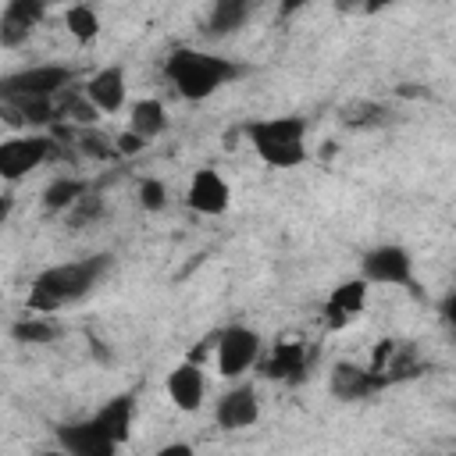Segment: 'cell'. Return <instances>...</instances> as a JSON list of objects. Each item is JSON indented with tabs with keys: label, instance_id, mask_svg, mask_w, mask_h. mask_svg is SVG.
Listing matches in <instances>:
<instances>
[{
	"label": "cell",
	"instance_id": "cell-1",
	"mask_svg": "<svg viewBox=\"0 0 456 456\" xmlns=\"http://www.w3.org/2000/svg\"><path fill=\"white\" fill-rule=\"evenodd\" d=\"M110 271V253H93L86 260H71V264H57V267H46L43 274H36L32 289H28V299L25 306L39 317L46 314H57L61 306L89 296L100 278Z\"/></svg>",
	"mask_w": 456,
	"mask_h": 456
},
{
	"label": "cell",
	"instance_id": "cell-2",
	"mask_svg": "<svg viewBox=\"0 0 456 456\" xmlns=\"http://www.w3.org/2000/svg\"><path fill=\"white\" fill-rule=\"evenodd\" d=\"M246 68L228 61V57H217V53H203V50H192V46H178L171 50L167 64H164V75L167 82L175 86V93L182 100H207L214 96L221 86H228L232 78H239Z\"/></svg>",
	"mask_w": 456,
	"mask_h": 456
},
{
	"label": "cell",
	"instance_id": "cell-3",
	"mask_svg": "<svg viewBox=\"0 0 456 456\" xmlns=\"http://www.w3.org/2000/svg\"><path fill=\"white\" fill-rule=\"evenodd\" d=\"M246 139L271 167H299L306 160V118H264L246 125Z\"/></svg>",
	"mask_w": 456,
	"mask_h": 456
},
{
	"label": "cell",
	"instance_id": "cell-4",
	"mask_svg": "<svg viewBox=\"0 0 456 456\" xmlns=\"http://www.w3.org/2000/svg\"><path fill=\"white\" fill-rule=\"evenodd\" d=\"M75 71L64 64H36L25 71H14L0 82V100H18V96H36V100H57L68 93Z\"/></svg>",
	"mask_w": 456,
	"mask_h": 456
},
{
	"label": "cell",
	"instance_id": "cell-5",
	"mask_svg": "<svg viewBox=\"0 0 456 456\" xmlns=\"http://www.w3.org/2000/svg\"><path fill=\"white\" fill-rule=\"evenodd\" d=\"M360 274H363V281H374V285H403L413 296H420L417 278H413V256L403 246H374V249H367L363 260H360Z\"/></svg>",
	"mask_w": 456,
	"mask_h": 456
},
{
	"label": "cell",
	"instance_id": "cell-6",
	"mask_svg": "<svg viewBox=\"0 0 456 456\" xmlns=\"http://www.w3.org/2000/svg\"><path fill=\"white\" fill-rule=\"evenodd\" d=\"M214 353H217V374L239 378V374H246L256 363V356H260V335L253 328L232 324V328H224L214 338Z\"/></svg>",
	"mask_w": 456,
	"mask_h": 456
},
{
	"label": "cell",
	"instance_id": "cell-7",
	"mask_svg": "<svg viewBox=\"0 0 456 456\" xmlns=\"http://www.w3.org/2000/svg\"><path fill=\"white\" fill-rule=\"evenodd\" d=\"M53 139L50 135H14L0 146V175L4 182H18L28 171H36L43 160H50Z\"/></svg>",
	"mask_w": 456,
	"mask_h": 456
},
{
	"label": "cell",
	"instance_id": "cell-8",
	"mask_svg": "<svg viewBox=\"0 0 456 456\" xmlns=\"http://www.w3.org/2000/svg\"><path fill=\"white\" fill-rule=\"evenodd\" d=\"M388 381L374 370V367H360V363H349V360H338L331 367V378H328V388L335 399L342 403H360V399H370L374 392H381Z\"/></svg>",
	"mask_w": 456,
	"mask_h": 456
},
{
	"label": "cell",
	"instance_id": "cell-9",
	"mask_svg": "<svg viewBox=\"0 0 456 456\" xmlns=\"http://www.w3.org/2000/svg\"><path fill=\"white\" fill-rule=\"evenodd\" d=\"M61 449H68L71 456H118V442L89 417V420H75V424H57L53 428Z\"/></svg>",
	"mask_w": 456,
	"mask_h": 456
},
{
	"label": "cell",
	"instance_id": "cell-10",
	"mask_svg": "<svg viewBox=\"0 0 456 456\" xmlns=\"http://www.w3.org/2000/svg\"><path fill=\"white\" fill-rule=\"evenodd\" d=\"M43 18H46V7L39 0H7L0 11V46L7 50L21 46Z\"/></svg>",
	"mask_w": 456,
	"mask_h": 456
},
{
	"label": "cell",
	"instance_id": "cell-11",
	"mask_svg": "<svg viewBox=\"0 0 456 456\" xmlns=\"http://www.w3.org/2000/svg\"><path fill=\"white\" fill-rule=\"evenodd\" d=\"M363 303H367V281L363 278H353V281L335 285L331 296L324 299V324L331 331L346 328L349 321H356L363 314Z\"/></svg>",
	"mask_w": 456,
	"mask_h": 456
},
{
	"label": "cell",
	"instance_id": "cell-12",
	"mask_svg": "<svg viewBox=\"0 0 456 456\" xmlns=\"http://www.w3.org/2000/svg\"><path fill=\"white\" fill-rule=\"evenodd\" d=\"M256 417H260V403H256V392H253L249 385L228 388V392L217 399V406H214V420H217V428H224V431L249 428Z\"/></svg>",
	"mask_w": 456,
	"mask_h": 456
},
{
	"label": "cell",
	"instance_id": "cell-13",
	"mask_svg": "<svg viewBox=\"0 0 456 456\" xmlns=\"http://www.w3.org/2000/svg\"><path fill=\"white\" fill-rule=\"evenodd\" d=\"M167 395H171V403H175L178 410H185V413L200 410V403H203V395H207L203 363H196V360L178 363V367L167 374Z\"/></svg>",
	"mask_w": 456,
	"mask_h": 456
},
{
	"label": "cell",
	"instance_id": "cell-14",
	"mask_svg": "<svg viewBox=\"0 0 456 456\" xmlns=\"http://www.w3.org/2000/svg\"><path fill=\"white\" fill-rule=\"evenodd\" d=\"M228 200H232V192H228L224 178L214 167H203V171L192 175L189 192H185V203L192 210H200V214H224L228 210Z\"/></svg>",
	"mask_w": 456,
	"mask_h": 456
},
{
	"label": "cell",
	"instance_id": "cell-15",
	"mask_svg": "<svg viewBox=\"0 0 456 456\" xmlns=\"http://www.w3.org/2000/svg\"><path fill=\"white\" fill-rule=\"evenodd\" d=\"M82 93L89 96V103H93L96 110H103V114H118V110L125 107V93H128V86H125V68H118V64L100 68V71L86 82Z\"/></svg>",
	"mask_w": 456,
	"mask_h": 456
},
{
	"label": "cell",
	"instance_id": "cell-16",
	"mask_svg": "<svg viewBox=\"0 0 456 456\" xmlns=\"http://www.w3.org/2000/svg\"><path fill=\"white\" fill-rule=\"evenodd\" d=\"M132 417H135V399L125 392V395H114V399H107L96 413H93V420L118 442V445H125L128 442V435H132Z\"/></svg>",
	"mask_w": 456,
	"mask_h": 456
},
{
	"label": "cell",
	"instance_id": "cell-17",
	"mask_svg": "<svg viewBox=\"0 0 456 456\" xmlns=\"http://www.w3.org/2000/svg\"><path fill=\"white\" fill-rule=\"evenodd\" d=\"M306 370V349L299 342H278L264 360V378L271 381H296Z\"/></svg>",
	"mask_w": 456,
	"mask_h": 456
},
{
	"label": "cell",
	"instance_id": "cell-18",
	"mask_svg": "<svg viewBox=\"0 0 456 456\" xmlns=\"http://www.w3.org/2000/svg\"><path fill=\"white\" fill-rule=\"evenodd\" d=\"M249 14H253V7H249L246 0H217V4L210 7V14H207V28H203V32H207L210 39L228 36V32L242 28Z\"/></svg>",
	"mask_w": 456,
	"mask_h": 456
},
{
	"label": "cell",
	"instance_id": "cell-19",
	"mask_svg": "<svg viewBox=\"0 0 456 456\" xmlns=\"http://www.w3.org/2000/svg\"><path fill=\"white\" fill-rule=\"evenodd\" d=\"M164 128H167V110H164L160 100H139V103H132L128 132H135L139 139H157Z\"/></svg>",
	"mask_w": 456,
	"mask_h": 456
},
{
	"label": "cell",
	"instance_id": "cell-20",
	"mask_svg": "<svg viewBox=\"0 0 456 456\" xmlns=\"http://www.w3.org/2000/svg\"><path fill=\"white\" fill-rule=\"evenodd\" d=\"M86 192H89V185H86L82 178H57V182L46 185L43 207H46L50 214H53V210H71Z\"/></svg>",
	"mask_w": 456,
	"mask_h": 456
},
{
	"label": "cell",
	"instance_id": "cell-21",
	"mask_svg": "<svg viewBox=\"0 0 456 456\" xmlns=\"http://www.w3.org/2000/svg\"><path fill=\"white\" fill-rule=\"evenodd\" d=\"M64 25H68V32H71L78 43H93V39L100 36V18H96V11L86 7V4L68 7V11H64Z\"/></svg>",
	"mask_w": 456,
	"mask_h": 456
},
{
	"label": "cell",
	"instance_id": "cell-22",
	"mask_svg": "<svg viewBox=\"0 0 456 456\" xmlns=\"http://www.w3.org/2000/svg\"><path fill=\"white\" fill-rule=\"evenodd\" d=\"M57 114H61V118L68 114V118H71V121H78V125H93L100 110L89 103V96H86V93H71V89H68V93H61V96H57Z\"/></svg>",
	"mask_w": 456,
	"mask_h": 456
},
{
	"label": "cell",
	"instance_id": "cell-23",
	"mask_svg": "<svg viewBox=\"0 0 456 456\" xmlns=\"http://www.w3.org/2000/svg\"><path fill=\"white\" fill-rule=\"evenodd\" d=\"M11 335H14L18 342H50V338L57 335V324L36 314V317H25V321H18V324L11 328Z\"/></svg>",
	"mask_w": 456,
	"mask_h": 456
},
{
	"label": "cell",
	"instance_id": "cell-24",
	"mask_svg": "<svg viewBox=\"0 0 456 456\" xmlns=\"http://www.w3.org/2000/svg\"><path fill=\"white\" fill-rule=\"evenodd\" d=\"M78 146H82V153L100 157V160L118 153V146H114L110 139H103V135H96V132H86V128H82V135H78Z\"/></svg>",
	"mask_w": 456,
	"mask_h": 456
},
{
	"label": "cell",
	"instance_id": "cell-25",
	"mask_svg": "<svg viewBox=\"0 0 456 456\" xmlns=\"http://www.w3.org/2000/svg\"><path fill=\"white\" fill-rule=\"evenodd\" d=\"M100 210H103V200H100V196H93V192H86V196L71 207V224L93 221V217H100Z\"/></svg>",
	"mask_w": 456,
	"mask_h": 456
},
{
	"label": "cell",
	"instance_id": "cell-26",
	"mask_svg": "<svg viewBox=\"0 0 456 456\" xmlns=\"http://www.w3.org/2000/svg\"><path fill=\"white\" fill-rule=\"evenodd\" d=\"M139 200H142V207H146V210H160V207H164V200H167V192H164V182H157V178H146V182L139 185Z\"/></svg>",
	"mask_w": 456,
	"mask_h": 456
},
{
	"label": "cell",
	"instance_id": "cell-27",
	"mask_svg": "<svg viewBox=\"0 0 456 456\" xmlns=\"http://www.w3.org/2000/svg\"><path fill=\"white\" fill-rule=\"evenodd\" d=\"M114 146H118V153H128V157H132V153H139V150L146 146V139H139L135 132H121V135L114 139Z\"/></svg>",
	"mask_w": 456,
	"mask_h": 456
},
{
	"label": "cell",
	"instance_id": "cell-28",
	"mask_svg": "<svg viewBox=\"0 0 456 456\" xmlns=\"http://www.w3.org/2000/svg\"><path fill=\"white\" fill-rule=\"evenodd\" d=\"M157 456H196V452H192L189 442H167V445L157 449Z\"/></svg>",
	"mask_w": 456,
	"mask_h": 456
},
{
	"label": "cell",
	"instance_id": "cell-29",
	"mask_svg": "<svg viewBox=\"0 0 456 456\" xmlns=\"http://www.w3.org/2000/svg\"><path fill=\"white\" fill-rule=\"evenodd\" d=\"M442 321H445V324L456 331V289H452V292L442 299Z\"/></svg>",
	"mask_w": 456,
	"mask_h": 456
},
{
	"label": "cell",
	"instance_id": "cell-30",
	"mask_svg": "<svg viewBox=\"0 0 456 456\" xmlns=\"http://www.w3.org/2000/svg\"><path fill=\"white\" fill-rule=\"evenodd\" d=\"M43 456H71L68 449H53V452H43Z\"/></svg>",
	"mask_w": 456,
	"mask_h": 456
}]
</instances>
